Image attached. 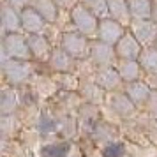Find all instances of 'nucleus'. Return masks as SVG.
<instances>
[{
    "mask_svg": "<svg viewBox=\"0 0 157 157\" xmlns=\"http://www.w3.org/2000/svg\"><path fill=\"white\" fill-rule=\"evenodd\" d=\"M111 106H113V109L118 111V113L129 115L132 109H134V102L129 99L127 95H115L113 101H111Z\"/></svg>",
    "mask_w": 157,
    "mask_h": 157,
    "instance_id": "22",
    "label": "nucleus"
},
{
    "mask_svg": "<svg viewBox=\"0 0 157 157\" xmlns=\"http://www.w3.org/2000/svg\"><path fill=\"white\" fill-rule=\"evenodd\" d=\"M148 94H150V88L148 85H145L141 81H132L127 85V97L134 104H140V102H145L148 99Z\"/></svg>",
    "mask_w": 157,
    "mask_h": 157,
    "instance_id": "18",
    "label": "nucleus"
},
{
    "mask_svg": "<svg viewBox=\"0 0 157 157\" xmlns=\"http://www.w3.org/2000/svg\"><path fill=\"white\" fill-rule=\"evenodd\" d=\"M4 53L6 57L14 58V60H29L32 57L27 37H23L18 32L4 36Z\"/></svg>",
    "mask_w": 157,
    "mask_h": 157,
    "instance_id": "3",
    "label": "nucleus"
},
{
    "mask_svg": "<svg viewBox=\"0 0 157 157\" xmlns=\"http://www.w3.org/2000/svg\"><path fill=\"white\" fill-rule=\"evenodd\" d=\"M124 154H125V148L122 143H111L102 150V157H124Z\"/></svg>",
    "mask_w": 157,
    "mask_h": 157,
    "instance_id": "24",
    "label": "nucleus"
},
{
    "mask_svg": "<svg viewBox=\"0 0 157 157\" xmlns=\"http://www.w3.org/2000/svg\"><path fill=\"white\" fill-rule=\"evenodd\" d=\"M79 0H55V4H57L58 7L62 9H69V11H72V9L78 6Z\"/></svg>",
    "mask_w": 157,
    "mask_h": 157,
    "instance_id": "25",
    "label": "nucleus"
},
{
    "mask_svg": "<svg viewBox=\"0 0 157 157\" xmlns=\"http://www.w3.org/2000/svg\"><path fill=\"white\" fill-rule=\"evenodd\" d=\"M131 34L138 39L143 48L157 44V23L154 20H132Z\"/></svg>",
    "mask_w": 157,
    "mask_h": 157,
    "instance_id": "4",
    "label": "nucleus"
},
{
    "mask_svg": "<svg viewBox=\"0 0 157 157\" xmlns=\"http://www.w3.org/2000/svg\"><path fill=\"white\" fill-rule=\"evenodd\" d=\"M2 30L6 34H16L18 29H21V14H18V9L11 7L9 4L2 6Z\"/></svg>",
    "mask_w": 157,
    "mask_h": 157,
    "instance_id": "9",
    "label": "nucleus"
},
{
    "mask_svg": "<svg viewBox=\"0 0 157 157\" xmlns=\"http://www.w3.org/2000/svg\"><path fill=\"white\" fill-rule=\"evenodd\" d=\"M71 18H72V25L76 27L78 32H81L86 37H97V30H99V18L86 9L85 4H78L76 7L71 11Z\"/></svg>",
    "mask_w": 157,
    "mask_h": 157,
    "instance_id": "1",
    "label": "nucleus"
},
{
    "mask_svg": "<svg viewBox=\"0 0 157 157\" xmlns=\"http://www.w3.org/2000/svg\"><path fill=\"white\" fill-rule=\"evenodd\" d=\"M44 23H46V20L32 6H29L27 9L21 11V29L25 32H29V34H41L44 30Z\"/></svg>",
    "mask_w": 157,
    "mask_h": 157,
    "instance_id": "8",
    "label": "nucleus"
},
{
    "mask_svg": "<svg viewBox=\"0 0 157 157\" xmlns=\"http://www.w3.org/2000/svg\"><path fill=\"white\" fill-rule=\"evenodd\" d=\"M32 7L36 9L37 13L43 16L48 23L57 21L58 6L55 4V0H32Z\"/></svg>",
    "mask_w": 157,
    "mask_h": 157,
    "instance_id": "14",
    "label": "nucleus"
},
{
    "mask_svg": "<svg viewBox=\"0 0 157 157\" xmlns=\"http://www.w3.org/2000/svg\"><path fill=\"white\" fill-rule=\"evenodd\" d=\"M155 46H157V44H155Z\"/></svg>",
    "mask_w": 157,
    "mask_h": 157,
    "instance_id": "29",
    "label": "nucleus"
},
{
    "mask_svg": "<svg viewBox=\"0 0 157 157\" xmlns=\"http://www.w3.org/2000/svg\"><path fill=\"white\" fill-rule=\"evenodd\" d=\"M50 64L57 71H69L72 67V57L65 50H57L51 53Z\"/></svg>",
    "mask_w": 157,
    "mask_h": 157,
    "instance_id": "19",
    "label": "nucleus"
},
{
    "mask_svg": "<svg viewBox=\"0 0 157 157\" xmlns=\"http://www.w3.org/2000/svg\"><path fill=\"white\" fill-rule=\"evenodd\" d=\"M4 74L7 76V79L11 83H21L30 74V67L27 64V60L9 58V60L4 62Z\"/></svg>",
    "mask_w": 157,
    "mask_h": 157,
    "instance_id": "7",
    "label": "nucleus"
},
{
    "mask_svg": "<svg viewBox=\"0 0 157 157\" xmlns=\"http://www.w3.org/2000/svg\"><path fill=\"white\" fill-rule=\"evenodd\" d=\"M140 69H141V65L138 60H122L120 65H118V74L122 76L124 81L132 83V81H138Z\"/></svg>",
    "mask_w": 157,
    "mask_h": 157,
    "instance_id": "17",
    "label": "nucleus"
},
{
    "mask_svg": "<svg viewBox=\"0 0 157 157\" xmlns=\"http://www.w3.org/2000/svg\"><path fill=\"white\" fill-rule=\"evenodd\" d=\"M85 6H86V9H88L95 18H99V20H104V18L109 16L108 0H86Z\"/></svg>",
    "mask_w": 157,
    "mask_h": 157,
    "instance_id": "21",
    "label": "nucleus"
},
{
    "mask_svg": "<svg viewBox=\"0 0 157 157\" xmlns=\"http://www.w3.org/2000/svg\"><path fill=\"white\" fill-rule=\"evenodd\" d=\"M152 20L157 23V0H154V6H152Z\"/></svg>",
    "mask_w": 157,
    "mask_h": 157,
    "instance_id": "27",
    "label": "nucleus"
},
{
    "mask_svg": "<svg viewBox=\"0 0 157 157\" xmlns=\"http://www.w3.org/2000/svg\"><path fill=\"white\" fill-rule=\"evenodd\" d=\"M132 20H152L154 0H127Z\"/></svg>",
    "mask_w": 157,
    "mask_h": 157,
    "instance_id": "13",
    "label": "nucleus"
},
{
    "mask_svg": "<svg viewBox=\"0 0 157 157\" xmlns=\"http://www.w3.org/2000/svg\"><path fill=\"white\" fill-rule=\"evenodd\" d=\"M90 46L92 43L88 37L83 36L81 32H65L62 36V50H65L72 58H83L90 55Z\"/></svg>",
    "mask_w": 157,
    "mask_h": 157,
    "instance_id": "2",
    "label": "nucleus"
},
{
    "mask_svg": "<svg viewBox=\"0 0 157 157\" xmlns=\"http://www.w3.org/2000/svg\"><path fill=\"white\" fill-rule=\"evenodd\" d=\"M14 104H16V95L14 94H9L7 90H4L2 92V104H0L2 111L4 113H11L14 109Z\"/></svg>",
    "mask_w": 157,
    "mask_h": 157,
    "instance_id": "23",
    "label": "nucleus"
},
{
    "mask_svg": "<svg viewBox=\"0 0 157 157\" xmlns=\"http://www.w3.org/2000/svg\"><path fill=\"white\" fill-rule=\"evenodd\" d=\"M124 25L118 23L113 18H104L99 21V30H97V41H102L106 44H115L124 37Z\"/></svg>",
    "mask_w": 157,
    "mask_h": 157,
    "instance_id": "5",
    "label": "nucleus"
},
{
    "mask_svg": "<svg viewBox=\"0 0 157 157\" xmlns=\"http://www.w3.org/2000/svg\"><path fill=\"white\" fill-rule=\"evenodd\" d=\"M71 150L69 143H51L41 148V155L43 157H65Z\"/></svg>",
    "mask_w": 157,
    "mask_h": 157,
    "instance_id": "20",
    "label": "nucleus"
},
{
    "mask_svg": "<svg viewBox=\"0 0 157 157\" xmlns=\"http://www.w3.org/2000/svg\"><path fill=\"white\" fill-rule=\"evenodd\" d=\"M120 79H122V76L118 74V71H115L111 67H104L97 74V86L106 88V90H111L115 86H118Z\"/></svg>",
    "mask_w": 157,
    "mask_h": 157,
    "instance_id": "16",
    "label": "nucleus"
},
{
    "mask_svg": "<svg viewBox=\"0 0 157 157\" xmlns=\"http://www.w3.org/2000/svg\"><path fill=\"white\" fill-rule=\"evenodd\" d=\"M115 55H117L115 53V46L102 43V41H95L90 46V57L94 58L95 64H99V65H106L108 67V65L113 62Z\"/></svg>",
    "mask_w": 157,
    "mask_h": 157,
    "instance_id": "10",
    "label": "nucleus"
},
{
    "mask_svg": "<svg viewBox=\"0 0 157 157\" xmlns=\"http://www.w3.org/2000/svg\"><path fill=\"white\" fill-rule=\"evenodd\" d=\"M6 4H9L11 7H14V9H20V11H23V9L29 7L30 0H6Z\"/></svg>",
    "mask_w": 157,
    "mask_h": 157,
    "instance_id": "26",
    "label": "nucleus"
},
{
    "mask_svg": "<svg viewBox=\"0 0 157 157\" xmlns=\"http://www.w3.org/2000/svg\"><path fill=\"white\" fill-rule=\"evenodd\" d=\"M141 50L143 46L138 43V39L132 34H124V37L115 44V53L122 60H138L141 55Z\"/></svg>",
    "mask_w": 157,
    "mask_h": 157,
    "instance_id": "6",
    "label": "nucleus"
},
{
    "mask_svg": "<svg viewBox=\"0 0 157 157\" xmlns=\"http://www.w3.org/2000/svg\"><path fill=\"white\" fill-rule=\"evenodd\" d=\"M138 62L150 74H157V46H147L141 50Z\"/></svg>",
    "mask_w": 157,
    "mask_h": 157,
    "instance_id": "15",
    "label": "nucleus"
},
{
    "mask_svg": "<svg viewBox=\"0 0 157 157\" xmlns=\"http://www.w3.org/2000/svg\"><path fill=\"white\" fill-rule=\"evenodd\" d=\"M108 7H109V16L113 20H117L122 25H131L132 16L129 11L127 0H108Z\"/></svg>",
    "mask_w": 157,
    "mask_h": 157,
    "instance_id": "12",
    "label": "nucleus"
},
{
    "mask_svg": "<svg viewBox=\"0 0 157 157\" xmlns=\"http://www.w3.org/2000/svg\"><path fill=\"white\" fill-rule=\"evenodd\" d=\"M27 41H29L30 53H32L34 58H37V60H50L51 58L50 44L41 34H29Z\"/></svg>",
    "mask_w": 157,
    "mask_h": 157,
    "instance_id": "11",
    "label": "nucleus"
},
{
    "mask_svg": "<svg viewBox=\"0 0 157 157\" xmlns=\"http://www.w3.org/2000/svg\"><path fill=\"white\" fill-rule=\"evenodd\" d=\"M79 2H83V4H85V2H86V0H79Z\"/></svg>",
    "mask_w": 157,
    "mask_h": 157,
    "instance_id": "28",
    "label": "nucleus"
}]
</instances>
